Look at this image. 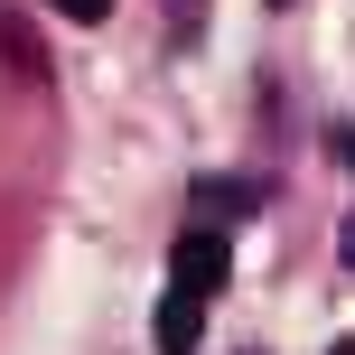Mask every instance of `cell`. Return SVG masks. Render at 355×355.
<instances>
[{"mask_svg":"<svg viewBox=\"0 0 355 355\" xmlns=\"http://www.w3.org/2000/svg\"><path fill=\"white\" fill-rule=\"evenodd\" d=\"M225 234H206V225H187L178 234V262H168V290H187V300H215L225 290Z\"/></svg>","mask_w":355,"mask_h":355,"instance_id":"1","label":"cell"},{"mask_svg":"<svg viewBox=\"0 0 355 355\" xmlns=\"http://www.w3.org/2000/svg\"><path fill=\"white\" fill-rule=\"evenodd\" d=\"M196 337H206V300L168 290V300H159V355H196Z\"/></svg>","mask_w":355,"mask_h":355,"instance_id":"2","label":"cell"},{"mask_svg":"<svg viewBox=\"0 0 355 355\" xmlns=\"http://www.w3.org/2000/svg\"><path fill=\"white\" fill-rule=\"evenodd\" d=\"M47 10H66V19H85V28H94V19H112V0H47Z\"/></svg>","mask_w":355,"mask_h":355,"instance_id":"3","label":"cell"},{"mask_svg":"<svg viewBox=\"0 0 355 355\" xmlns=\"http://www.w3.org/2000/svg\"><path fill=\"white\" fill-rule=\"evenodd\" d=\"M337 168H355V122H346V131H337Z\"/></svg>","mask_w":355,"mask_h":355,"instance_id":"4","label":"cell"},{"mask_svg":"<svg viewBox=\"0 0 355 355\" xmlns=\"http://www.w3.org/2000/svg\"><path fill=\"white\" fill-rule=\"evenodd\" d=\"M346 262H355V225H346Z\"/></svg>","mask_w":355,"mask_h":355,"instance_id":"5","label":"cell"},{"mask_svg":"<svg viewBox=\"0 0 355 355\" xmlns=\"http://www.w3.org/2000/svg\"><path fill=\"white\" fill-rule=\"evenodd\" d=\"M337 355H355V337H346V346H337Z\"/></svg>","mask_w":355,"mask_h":355,"instance_id":"6","label":"cell"}]
</instances>
